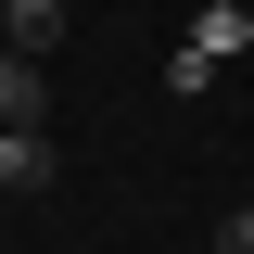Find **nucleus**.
<instances>
[{
	"mask_svg": "<svg viewBox=\"0 0 254 254\" xmlns=\"http://www.w3.org/2000/svg\"><path fill=\"white\" fill-rule=\"evenodd\" d=\"M51 178H64V153H51V127H0V190H13V203H38Z\"/></svg>",
	"mask_w": 254,
	"mask_h": 254,
	"instance_id": "1",
	"label": "nucleus"
},
{
	"mask_svg": "<svg viewBox=\"0 0 254 254\" xmlns=\"http://www.w3.org/2000/svg\"><path fill=\"white\" fill-rule=\"evenodd\" d=\"M64 26H76L64 0H0V51H26V64H51V51H64Z\"/></svg>",
	"mask_w": 254,
	"mask_h": 254,
	"instance_id": "2",
	"label": "nucleus"
},
{
	"mask_svg": "<svg viewBox=\"0 0 254 254\" xmlns=\"http://www.w3.org/2000/svg\"><path fill=\"white\" fill-rule=\"evenodd\" d=\"M0 127H51V76L26 51H0Z\"/></svg>",
	"mask_w": 254,
	"mask_h": 254,
	"instance_id": "3",
	"label": "nucleus"
},
{
	"mask_svg": "<svg viewBox=\"0 0 254 254\" xmlns=\"http://www.w3.org/2000/svg\"><path fill=\"white\" fill-rule=\"evenodd\" d=\"M242 38H254L242 0H203V13H190V51H203V64H242Z\"/></svg>",
	"mask_w": 254,
	"mask_h": 254,
	"instance_id": "4",
	"label": "nucleus"
},
{
	"mask_svg": "<svg viewBox=\"0 0 254 254\" xmlns=\"http://www.w3.org/2000/svg\"><path fill=\"white\" fill-rule=\"evenodd\" d=\"M216 254H254V203H229V216H216Z\"/></svg>",
	"mask_w": 254,
	"mask_h": 254,
	"instance_id": "5",
	"label": "nucleus"
}]
</instances>
